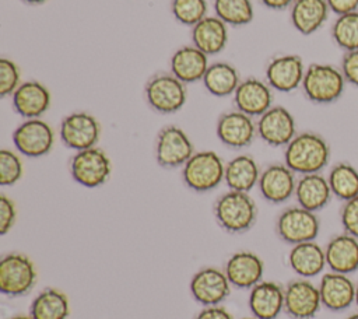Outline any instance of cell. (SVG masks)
I'll return each instance as SVG.
<instances>
[{
	"instance_id": "4dcf8cb0",
	"label": "cell",
	"mask_w": 358,
	"mask_h": 319,
	"mask_svg": "<svg viewBox=\"0 0 358 319\" xmlns=\"http://www.w3.org/2000/svg\"><path fill=\"white\" fill-rule=\"evenodd\" d=\"M29 313L34 319H67L70 302L60 290L45 288L32 301Z\"/></svg>"
},
{
	"instance_id": "d6a6232c",
	"label": "cell",
	"mask_w": 358,
	"mask_h": 319,
	"mask_svg": "<svg viewBox=\"0 0 358 319\" xmlns=\"http://www.w3.org/2000/svg\"><path fill=\"white\" fill-rule=\"evenodd\" d=\"M213 8L214 15L232 27L248 25L255 17L252 0H214Z\"/></svg>"
},
{
	"instance_id": "8d00e7d4",
	"label": "cell",
	"mask_w": 358,
	"mask_h": 319,
	"mask_svg": "<svg viewBox=\"0 0 358 319\" xmlns=\"http://www.w3.org/2000/svg\"><path fill=\"white\" fill-rule=\"evenodd\" d=\"M21 70L18 64L8 59H0V97H11L14 91L21 85Z\"/></svg>"
},
{
	"instance_id": "6da1fadb",
	"label": "cell",
	"mask_w": 358,
	"mask_h": 319,
	"mask_svg": "<svg viewBox=\"0 0 358 319\" xmlns=\"http://www.w3.org/2000/svg\"><path fill=\"white\" fill-rule=\"evenodd\" d=\"M330 161V146L317 133L302 132L285 146L284 164L299 175L319 173Z\"/></svg>"
},
{
	"instance_id": "cb8c5ba5",
	"label": "cell",
	"mask_w": 358,
	"mask_h": 319,
	"mask_svg": "<svg viewBox=\"0 0 358 319\" xmlns=\"http://www.w3.org/2000/svg\"><path fill=\"white\" fill-rule=\"evenodd\" d=\"M190 39L207 56L218 55L228 43V25L217 15H207L192 27Z\"/></svg>"
},
{
	"instance_id": "30bf717a",
	"label": "cell",
	"mask_w": 358,
	"mask_h": 319,
	"mask_svg": "<svg viewBox=\"0 0 358 319\" xmlns=\"http://www.w3.org/2000/svg\"><path fill=\"white\" fill-rule=\"evenodd\" d=\"M194 154V147L183 129L169 125L159 130L155 141V160L162 168L183 166Z\"/></svg>"
},
{
	"instance_id": "f35d334b",
	"label": "cell",
	"mask_w": 358,
	"mask_h": 319,
	"mask_svg": "<svg viewBox=\"0 0 358 319\" xmlns=\"http://www.w3.org/2000/svg\"><path fill=\"white\" fill-rule=\"evenodd\" d=\"M17 208L15 203L6 194L0 196V234L6 235L15 224Z\"/></svg>"
},
{
	"instance_id": "5bb4252c",
	"label": "cell",
	"mask_w": 358,
	"mask_h": 319,
	"mask_svg": "<svg viewBox=\"0 0 358 319\" xmlns=\"http://www.w3.org/2000/svg\"><path fill=\"white\" fill-rule=\"evenodd\" d=\"M218 140L234 150L249 147L257 136L256 123L253 118L235 109L222 113L215 126Z\"/></svg>"
},
{
	"instance_id": "9a60e30c",
	"label": "cell",
	"mask_w": 358,
	"mask_h": 319,
	"mask_svg": "<svg viewBox=\"0 0 358 319\" xmlns=\"http://www.w3.org/2000/svg\"><path fill=\"white\" fill-rule=\"evenodd\" d=\"M322 306L319 287L308 278L291 281L284 288V309L295 319H310Z\"/></svg>"
},
{
	"instance_id": "ab89813d",
	"label": "cell",
	"mask_w": 358,
	"mask_h": 319,
	"mask_svg": "<svg viewBox=\"0 0 358 319\" xmlns=\"http://www.w3.org/2000/svg\"><path fill=\"white\" fill-rule=\"evenodd\" d=\"M340 69L345 81L354 87H358V49L344 52Z\"/></svg>"
},
{
	"instance_id": "44dd1931",
	"label": "cell",
	"mask_w": 358,
	"mask_h": 319,
	"mask_svg": "<svg viewBox=\"0 0 358 319\" xmlns=\"http://www.w3.org/2000/svg\"><path fill=\"white\" fill-rule=\"evenodd\" d=\"M208 66V56L194 45L178 48L169 59V71L185 84L201 81Z\"/></svg>"
},
{
	"instance_id": "836d02e7",
	"label": "cell",
	"mask_w": 358,
	"mask_h": 319,
	"mask_svg": "<svg viewBox=\"0 0 358 319\" xmlns=\"http://www.w3.org/2000/svg\"><path fill=\"white\" fill-rule=\"evenodd\" d=\"M331 38L344 52L358 49V10L337 15L331 25Z\"/></svg>"
},
{
	"instance_id": "ba28073f",
	"label": "cell",
	"mask_w": 358,
	"mask_h": 319,
	"mask_svg": "<svg viewBox=\"0 0 358 319\" xmlns=\"http://www.w3.org/2000/svg\"><path fill=\"white\" fill-rule=\"evenodd\" d=\"M275 229L278 236L291 245L315 241L320 231V221L316 213L301 206L285 208L277 218Z\"/></svg>"
},
{
	"instance_id": "4316f807",
	"label": "cell",
	"mask_w": 358,
	"mask_h": 319,
	"mask_svg": "<svg viewBox=\"0 0 358 319\" xmlns=\"http://www.w3.org/2000/svg\"><path fill=\"white\" fill-rule=\"evenodd\" d=\"M249 308L257 319H275L284 309V288L274 281H260L250 288Z\"/></svg>"
},
{
	"instance_id": "f546056e",
	"label": "cell",
	"mask_w": 358,
	"mask_h": 319,
	"mask_svg": "<svg viewBox=\"0 0 358 319\" xmlns=\"http://www.w3.org/2000/svg\"><path fill=\"white\" fill-rule=\"evenodd\" d=\"M204 88L214 97L224 98L234 95L241 80L239 71L235 66L227 62H214L210 63L204 77H203Z\"/></svg>"
},
{
	"instance_id": "74e56055",
	"label": "cell",
	"mask_w": 358,
	"mask_h": 319,
	"mask_svg": "<svg viewBox=\"0 0 358 319\" xmlns=\"http://www.w3.org/2000/svg\"><path fill=\"white\" fill-rule=\"evenodd\" d=\"M340 221L344 232L358 238V196L344 201L340 211Z\"/></svg>"
},
{
	"instance_id": "8fae6325",
	"label": "cell",
	"mask_w": 358,
	"mask_h": 319,
	"mask_svg": "<svg viewBox=\"0 0 358 319\" xmlns=\"http://www.w3.org/2000/svg\"><path fill=\"white\" fill-rule=\"evenodd\" d=\"M13 143L20 154L39 158L50 153L55 143V133L52 126L41 118L25 119L14 130Z\"/></svg>"
},
{
	"instance_id": "7c38bea8",
	"label": "cell",
	"mask_w": 358,
	"mask_h": 319,
	"mask_svg": "<svg viewBox=\"0 0 358 319\" xmlns=\"http://www.w3.org/2000/svg\"><path fill=\"white\" fill-rule=\"evenodd\" d=\"M257 136L271 147H285L296 136V123L292 113L281 106L275 105L259 116Z\"/></svg>"
},
{
	"instance_id": "bcb514c9",
	"label": "cell",
	"mask_w": 358,
	"mask_h": 319,
	"mask_svg": "<svg viewBox=\"0 0 358 319\" xmlns=\"http://www.w3.org/2000/svg\"><path fill=\"white\" fill-rule=\"evenodd\" d=\"M355 305L358 306V283L355 284Z\"/></svg>"
},
{
	"instance_id": "c3c4849f",
	"label": "cell",
	"mask_w": 358,
	"mask_h": 319,
	"mask_svg": "<svg viewBox=\"0 0 358 319\" xmlns=\"http://www.w3.org/2000/svg\"><path fill=\"white\" fill-rule=\"evenodd\" d=\"M243 319H257V318H243Z\"/></svg>"
},
{
	"instance_id": "f1b7e54d",
	"label": "cell",
	"mask_w": 358,
	"mask_h": 319,
	"mask_svg": "<svg viewBox=\"0 0 358 319\" xmlns=\"http://www.w3.org/2000/svg\"><path fill=\"white\" fill-rule=\"evenodd\" d=\"M260 168L253 157L241 154L225 164L224 182L229 190L249 193L259 182Z\"/></svg>"
},
{
	"instance_id": "60d3db41",
	"label": "cell",
	"mask_w": 358,
	"mask_h": 319,
	"mask_svg": "<svg viewBox=\"0 0 358 319\" xmlns=\"http://www.w3.org/2000/svg\"><path fill=\"white\" fill-rule=\"evenodd\" d=\"M331 13L343 15L358 10V0H326Z\"/></svg>"
},
{
	"instance_id": "484cf974",
	"label": "cell",
	"mask_w": 358,
	"mask_h": 319,
	"mask_svg": "<svg viewBox=\"0 0 358 319\" xmlns=\"http://www.w3.org/2000/svg\"><path fill=\"white\" fill-rule=\"evenodd\" d=\"M294 196L298 201V206L317 213L329 204L333 193L327 178L319 172L301 175V178L296 180Z\"/></svg>"
},
{
	"instance_id": "603a6c76",
	"label": "cell",
	"mask_w": 358,
	"mask_h": 319,
	"mask_svg": "<svg viewBox=\"0 0 358 319\" xmlns=\"http://www.w3.org/2000/svg\"><path fill=\"white\" fill-rule=\"evenodd\" d=\"M324 255L330 271L350 276L358 270V238L347 232L338 234L327 242Z\"/></svg>"
},
{
	"instance_id": "2e32d148",
	"label": "cell",
	"mask_w": 358,
	"mask_h": 319,
	"mask_svg": "<svg viewBox=\"0 0 358 319\" xmlns=\"http://www.w3.org/2000/svg\"><path fill=\"white\" fill-rule=\"evenodd\" d=\"M189 287L192 297L206 306L218 305L231 291V283L225 271L215 267H206L194 273Z\"/></svg>"
},
{
	"instance_id": "ffe728a7",
	"label": "cell",
	"mask_w": 358,
	"mask_h": 319,
	"mask_svg": "<svg viewBox=\"0 0 358 319\" xmlns=\"http://www.w3.org/2000/svg\"><path fill=\"white\" fill-rule=\"evenodd\" d=\"M14 111L24 119L41 118L50 106L52 95L49 88L38 80L22 81L11 95Z\"/></svg>"
},
{
	"instance_id": "e575fe53",
	"label": "cell",
	"mask_w": 358,
	"mask_h": 319,
	"mask_svg": "<svg viewBox=\"0 0 358 319\" xmlns=\"http://www.w3.org/2000/svg\"><path fill=\"white\" fill-rule=\"evenodd\" d=\"M207 0H171V13L173 18L186 27H194L207 17Z\"/></svg>"
},
{
	"instance_id": "d6986e66",
	"label": "cell",
	"mask_w": 358,
	"mask_h": 319,
	"mask_svg": "<svg viewBox=\"0 0 358 319\" xmlns=\"http://www.w3.org/2000/svg\"><path fill=\"white\" fill-rule=\"evenodd\" d=\"M319 294L322 306L341 312L355 304V283L348 274L329 271L320 278Z\"/></svg>"
},
{
	"instance_id": "52a82bcc",
	"label": "cell",
	"mask_w": 358,
	"mask_h": 319,
	"mask_svg": "<svg viewBox=\"0 0 358 319\" xmlns=\"http://www.w3.org/2000/svg\"><path fill=\"white\" fill-rule=\"evenodd\" d=\"M36 283L32 260L22 253H7L0 260V291L10 297L25 295Z\"/></svg>"
},
{
	"instance_id": "4fadbf2b",
	"label": "cell",
	"mask_w": 358,
	"mask_h": 319,
	"mask_svg": "<svg viewBox=\"0 0 358 319\" xmlns=\"http://www.w3.org/2000/svg\"><path fill=\"white\" fill-rule=\"evenodd\" d=\"M305 70L306 67L299 55H278L267 63L264 80L278 92H291L302 85Z\"/></svg>"
},
{
	"instance_id": "7bdbcfd3",
	"label": "cell",
	"mask_w": 358,
	"mask_h": 319,
	"mask_svg": "<svg viewBox=\"0 0 358 319\" xmlns=\"http://www.w3.org/2000/svg\"><path fill=\"white\" fill-rule=\"evenodd\" d=\"M259 1H260L266 8L278 11V10L289 8L295 0H259Z\"/></svg>"
},
{
	"instance_id": "d4e9b609",
	"label": "cell",
	"mask_w": 358,
	"mask_h": 319,
	"mask_svg": "<svg viewBox=\"0 0 358 319\" xmlns=\"http://www.w3.org/2000/svg\"><path fill=\"white\" fill-rule=\"evenodd\" d=\"M329 13L326 0H295L289 7V20L296 32L308 36L324 25Z\"/></svg>"
},
{
	"instance_id": "8992f818",
	"label": "cell",
	"mask_w": 358,
	"mask_h": 319,
	"mask_svg": "<svg viewBox=\"0 0 358 319\" xmlns=\"http://www.w3.org/2000/svg\"><path fill=\"white\" fill-rule=\"evenodd\" d=\"M71 178L81 186L94 189L108 182L112 162L106 153L98 147L77 151L70 160Z\"/></svg>"
},
{
	"instance_id": "7dc6e473",
	"label": "cell",
	"mask_w": 358,
	"mask_h": 319,
	"mask_svg": "<svg viewBox=\"0 0 358 319\" xmlns=\"http://www.w3.org/2000/svg\"><path fill=\"white\" fill-rule=\"evenodd\" d=\"M345 319H358V312H355V313H352V315H350V316H347Z\"/></svg>"
},
{
	"instance_id": "f6af8a7d",
	"label": "cell",
	"mask_w": 358,
	"mask_h": 319,
	"mask_svg": "<svg viewBox=\"0 0 358 319\" xmlns=\"http://www.w3.org/2000/svg\"><path fill=\"white\" fill-rule=\"evenodd\" d=\"M11 319H34L31 315L29 316H22V315H18V316H14V318H11Z\"/></svg>"
},
{
	"instance_id": "3957f363",
	"label": "cell",
	"mask_w": 358,
	"mask_h": 319,
	"mask_svg": "<svg viewBox=\"0 0 358 319\" xmlns=\"http://www.w3.org/2000/svg\"><path fill=\"white\" fill-rule=\"evenodd\" d=\"M345 84L340 67L327 63H310L305 70L301 87L310 102L326 105L341 98Z\"/></svg>"
},
{
	"instance_id": "9c48e42d",
	"label": "cell",
	"mask_w": 358,
	"mask_h": 319,
	"mask_svg": "<svg viewBox=\"0 0 358 319\" xmlns=\"http://www.w3.org/2000/svg\"><path fill=\"white\" fill-rule=\"evenodd\" d=\"M59 136L62 143L76 151L96 147L101 137V125L88 112L77 111L64 116L60 122Z\"/></svg>"
},
{
	"instance_id": "83f0119b",
	"label": "cell",
	"mask_w": 358,
	"mask_h": 319,
	"mask_svg": "<svg viewBox=\"0 0 358 319\" xmlns=\"http://www.w3.org/2000/svg\"><path fill=\"white\" fill-rule=\"evenodd\" d=\"M288 264L302 278L315 277L327 266L324 249L315 241L292 245L288 253Z\"/></svg>"
},
{
	"instance_id": "7a4b0ae2",
	"label": "cell",
	"mask_w": 358,
	"mask_h": 319,
	"mask_svg": "<svg viewBox=\"0 0 358 319\" xmlns=\"http://www.w3.org/2000/svg\"><path fill=\"white\" fill-rule=\"evenodd\" d=\"M213 210L218 225L229 234L249 231L257 218L256 203L246 192H225L215 200Z\"/></svg>"
},
{
	"instance_id": "e0dca14e",
	"label": "cell",
	"mask_w": 358,
	"mask_h": 319,
	"mask_svg": "<svg viewBox=\"0 0 358 319\" xmlns=\"http://www.w3.org/2000/svg\"><path fill=\"white\" fill-rule=\"evenodd\" d=\"M234 105L238 111L259 118L273 106V88L266 80L248 77L239 83L234 92Z\"/></svg>"
},
{
	"instance_id": "5b68a950",
	"label": "cell",
	"mask_w": 358,
	"mask_h": 319,
	"mask_svg": "<svg viewBox=\"0 0 358 319\" xmlns=\"http://www.w3.org/2000/svg\"><path fill=\"white\" fill-rule=\"evenodd\" d=\"M144 97L152 111L162 115L176 113L186 104V84L171 71L158 73L145 83Z\"/></svg>"
},
{
	"instance_id": "b9f144b4",
	"label": "cell",
	"mask_w": 358,
	"mask_h": 319,
	"mask_svg": "<svg viewBox=\"0 0 358 319\" xmlns=\"http://www.w3.org/2000/svg\"><path fill=\"white\" fill-rule=\"evenodd\" d=\"M194 319H232V316L225 308L213 305L201 309Z\"/></svg>"
},
{
	"instance_id": "ac0fdd59",
	"label": "cell",
	"mask_w": 358,
	"mask_h": 319,
	"mask_svg": "<svg viewBox=\"0 0 358 319\" xmlns=\"http://www.w3.org/2000/svg\"><path fill=\"white\" fill-rule=\"evenodd\" d=\"M257 187L264 200L280 204L295 194V172L285 164H271L260 173Z\"/></svg>"
},
{
	"instance_id": "7402d4cb",
	"label": "cell",
	"mask_w": 358,
	"mask_h": 319,
	"mask_svg": "<svg viewBox=\"0 0 358 319\" xmlns=\"http://www.w3.org/2000/svg\"><path fill=\"white\" fill-rule=\"evenodd\" d=\"M224 271L231 285L236 288H252L262 281L264 264L256 253L241 250L227 260Z\"/></svg>"
},
{
	"instance_id": "277c9868",
	"label": "cell",
	"mask_w": 358,
	"mask_h": 319,
	"mask_svg": "<svg viewBox=\"0 0 358 319\" xmlns=\"http://www.w3.org/2000/svg\"><path fill=\"white\" fill-rule=\"evenodd\" d=\"M225 164L215 151L204 150L194 153L182 166L185 185L199 193L215 189L224 180Z\"/></svg>"
},
{
	"instance_id": "1f68e13d",
	"label": "cell",
	"mask_w": 358,
	"mask_h": 319,
	"mask_svg": "<svg viewBox=\"0 0 358 319\" xmlns=\"http://www.w3.org/2000/svg\"><path fill=\"white\" fill-rule=\"evenodd\" d=\"M327 180L333 196L347 201L358 196V169L348 162H337L331 166Z\"/></svg>"
},
{
	"instance_id": "d590c367",
	"label": "cell",
	"mask_w": 358,
	"mask_h": 319,
	"mask_svg": "<svg viewBox=\"0 0 358 319\" xmlns=\"http://www.w3.org/2000/svg\"><path fill=\"white\" fill-rule=\"evenodd\" d=\"M22 173L21 158L14 151L3 148L0 151V185L13 186L22 178Z\"/></svg>"
},
{
	"instance_id": "ee69618b",
	"label": "cell",
	"mask_w": 358,
	"mask_h": 319,
	"mask_svg": "<svg viewBox=\"0 0 358 319\" xmlns=\"http://www.w3.org/2000/svg\"><path fill=\"white\" fill-rule=\"evenodd\" d=\"M22 1L27 4H31V6H38V4H43L48 0H22Z\"/></svg>"
}]
</instances>
